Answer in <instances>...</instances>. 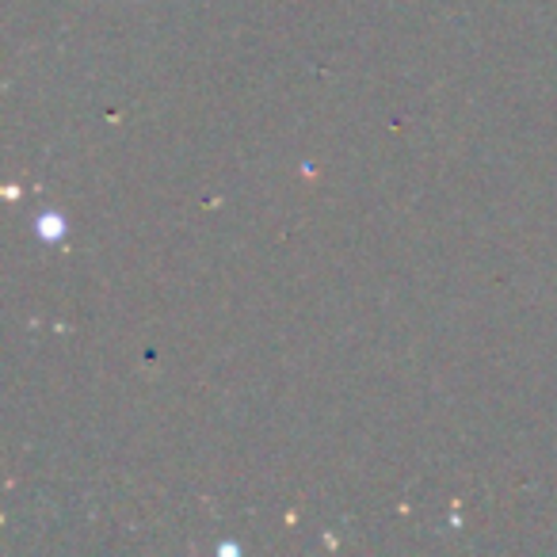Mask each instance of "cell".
<instances>
[{"instance_id":"obj_1","label":"cell","mask_w":557,"mask_h":557,"mask_svg":"<svg viewBox=\"0 0 557 557\" xmlns=\"http://www.w3.org/2000/svg\"><path fill=\"white\" fill-rule=\"evenodd\" d=\"M35 233H39L47 245H58V240L65 237V218L62 214H39V222H35Z\"/></svg>"}]
</instances>
